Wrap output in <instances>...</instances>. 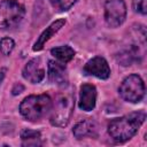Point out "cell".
Returning <instances> with one entry per match:
<instances>
[{
    "label": "cell",
    "mask_w": 147,
    "mask_h": 147,
    "mask_svg": "<svg viewBox=\"0 0 147 147\" xmlns=\"http://www.w3.org/2000/svg\"><path fill=\"white\" fill-rule=\"evenodd\" d=\"M145 119V111H134L123 117L114 118L108 124V133L115 141L124 142L131 139L138 132V129L141 126Z\"/></svg>",
    "instance_id": "cell-1"
},
{
    "label": "cell",
    "mask_w": 147,
    "mask_h": 147,
    "mask_svg": "<svg viewBox=\"0 0 147 147\" xmlns=\"http://www.w3.org/2000/svg\"><path fill=\"white\" fill-rule=\"evenodd\" d=\"M75 95L71 90H64L57 93L55 100L52 103L51 109V123L54 126H65L74 111Z\"/></svg>",
    "instance_id": "cell-2"
},
{
    "label": "cell",
    "mask_w": 147,
    "mask_h": 147,
    "mask_svg": "<svg viewBox=\"0 0 147 147\" xmlns=\"http://www.w3.org/2000/svg\"><path fill=\"white\" fill-rule=\"evenodd\" d=\"M52 103L53 101L47 94L29 95L20 105V113L28 121H39L51 111Z\"/></svg>",
    "instance_id": "cell-3"
},
{
    "label": "cell",
    "mask_w": 147,
    "mask_h": 147,
    "mask_svg": "<svg viewBox=\"0 0 147 147\" xmlns=\"http://www.w3.org/2000/svg\"><path fill=\"white\" fill-rule=\"evenodd\" d=\"M25 14L24 6L16 0H2L0 2V30L16 28Z\"/></svg>",
    "instance_id": "cell-4"
},
{
    "label": "cell",
    "mask_w": 147,
    "mask_h": 147,
    "mask_svg": "<svg viewBox=\"0 0 147 147\" xmlns=\"http://www.w3.org/2000/svg\"><path fill=\"white\" fill-rule=\"evenodd\" d=\"M119 95L127 102L137 103L145 96V84L140 76L133 74L127 76L118 88Z\"/></svg>",
    "instance_id": "cell-5"
},
{
    "label": "cell",
    "mask_w": 147,
    "mask_h": 147,
    "mask_svg": "<svg viewBox=\"0 0 147 147\" xmlns=\"http://www.w3.org/2000/svg\"><path fill=\"white\" fill-rule=\"evenodd\" d=\"M126 17L124 0H107L105 3V21L109 28H118Z\"/></svg>",
    "instance_id": "cell-6"
},
{
    "label": "cell",
    "mask_w": 147,
    "mask_h": 147,
    "mask_svg": "<svg viewBox=\"0 0 147 147\" xmlns=\"http://www.w3.org/2000/svg\"><path fill=\"white\" fill-rule=\"evenodd\" d=\"M83 72L85 75L94 76L100 79H107L110 76V68L108 65V62L102 56H95L84 65Z\"/></svg>",
    "instance_id": "cell-7"
},
{
    "label": "cell",
    "mask_w": 147,
    "mask_h": 147,
    "mask_svg": "<svg viewBox=\"0 0 147 147\" xmlns=\"http://www.w3.org/2000/svg\"><path fill=\"white\" fill-rule=\"evenodd\" d=\"M22 74H23L24 79H26L28 82H30L32 84L40 83L45 77V69L42 67L41 60L39 57L30 60L25 64Z\"/></svg>",
    "instance_id": "cell-8"
},
{
    "label": "cell",
    "mask_w": 147,
    "mask_h": 147,
    "mask_svg": "<svg viewBox=\"0 0 147 147\" xmlns=\"http://www.w3.org/2000/svg\"><path fill=\"white\" fill-rule=\"evenodd\" d=\"M48 79L52 84L64 86L68 83V75L65 67L57 61H48Z\"/></svg>",
    "instance_id": "cell-9"
},
{
    "label": "cell",
    "mask_w": 147,
    "mask_h": 147,
    "mask_svg": "<svg viewBox=\"0 0 147 147\" xmlns=\"http://www.w3.org/2000/svg\"><path fill=\"white\" fill-rule=\"evenodd\" d=\"M96 103V88L92 84H84L80 86L79 93V108L85 111L94 109Z\"/></svg>",
    "instance_id": "cell-10"
},
{
    "label": "cell",
    "mask_w": 147,
    "mask_h": 147,
    "mask_svg": "<svg viewBox=\"0 0 147 147\" xmlns=\"http://www.w3.org/2000/svg\"><path fill=\"white\" fill-rule=\"evenodd\" d=\"M98 132H99L98 124L91 118H87L77 123L72 130V133L77 139H83L86 137L95 138L98 137Z\"/></svg>",
    "instance_id": "cell-11"
},
{
    "label": "cell",
    "mask_w": 147,
    "mask_h": 147,
    "mask_svg": "<svg viewBox=\"0 0 147 147\" xmlns=\"http://www.w3.org/2000/svg\"><path fill=\"white\" fill-rule=\"evenodd\" d=\"M64 24H65V20L64 18H60V20H56L55 22H53L48 28H46V30L42 31V33L39 36V38L37 39V41L34 42L33 51L34 52H38V51L42 49V47L46 44V41H48L61 28H63Z\"/></svg>",
    "instance_id": "cell-12"
},
{
    "label": "cell",
    "mask_w": 147,
    "mask_h": 147,
    "mask_svg": "<svg viewBox=\"0 0 147 147\" xmlns=\"http://www.w3.org/2000/svg\"><path fill=\"white\" fill-rule=\"evenodd\" d=\"M51 54L57 59L60 62L62 63H67L69 61H71L75 56V51L70 47V46H59V47H55V48H52L51 49Z\"/></svg>",
    "instance_id": "cell-13"
},
{
    "label": "cell",
    "mask_w": 147,
    "mask_h": 147,
    "mask_svg": "<svg viewBox=\"0 0 147 147\" xmlns=\"http://www.w3.org/2000/svg\"><path fill=\"white\" fill-rule=\"evenodd\" d=\"M22 145L23 146H40L41 145V136L39 131L24 129L21 132Z\"/></svg>",
    "instance_id": "cell-14"
},
{
    "label": "cell",
    "mask_w": 147,
    "mask_h": 147,
    "mask_svg": "<svg viewBox=\"0 0 147 147\" xmlns=\"http://www.w3.org/2000/svg\"><path fill=\"white\" fill-rule=\"evenodd\" d=\"M14 47H15V42H14V40H13L11 38L6 37V38H2V39H1L0 49H1V52H2L5 55H9V54L11 53V51L14 49Z\"/></svg>",
    "instance_id": "cell-15"
},
{
    "label": "cell",
    "mask_w": 147,
    "mask_h": 147,
    "mask_svg": "<svg viewBox=\"0 0 147 147\" xmlns=\"http://www.w3.org/2000/svg\"><path fill=\"white\" fill-rule=\"evenodd\" d=\"M133 9L141 15H146V13H147L146 0H133Z\"/></svg>",
    "instance_id": "cell-16"
},
{
    "label": "cell",
    "mask_w": 147,
    "mask_h": 147,
    "mask_svg": "<svg viewBox=\"0 0 147 147\" xmlns=\"http://www.w3.org/2000/svg\"><path fill=\"white\" fill-rule=\"evenodd\" d=\"M77 0H60L59 1V6H60V9L61 10H68L70 9L74 3L76 2Z\"/></svg>",
    "instance_id": "cell-17"
},
{
    "label": "cell",
    "mask_w": 147,
    "mask_h": 147,
    "mask_svg": "<svg viewBox=\"0 0 147 147\" xmlns=\"http://www.w3.org/2000/svg\"><path fill=\"white\" fill-rule=\"evenodd\" d=\"M23 90H24V86H23L22 84H15V86H14L13 90H11V92H13L14 95H17V94H20Z\"/></svg>",
    "instance_id": "cell-18"
},
{
    "label": "cell",
    "mask_w": 147,
    "mask_h": 147,
    "mask_svg": "<svg viewBox=\"0 0 147 147\" xmlns=\"http://www.w3.org/2000/svg\"><path fill=\"white\" fill-rule=\"evenodd\" d=\"M51 1V3L53 5V6H55V5H59V1L60 0H49Z\"/></svg>",
    "instance_id": "cell-19"
}]
</instances>
